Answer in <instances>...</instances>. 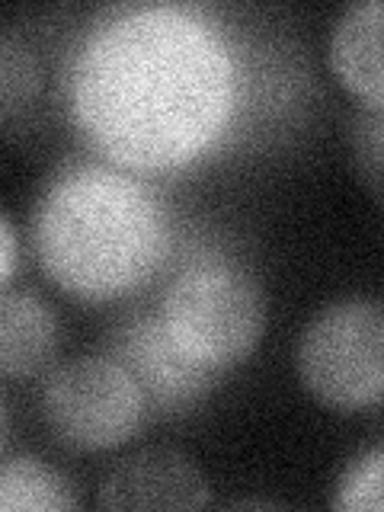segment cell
Instances as JSON below:
<instances>
[{
	"mask_svg": "<svg viewBox=\"0 0 384 512\" xmlns=\"http://www.w3.org/2000/svg\"><path fill=\"white\" fill-rule=\"evenodd\" d=\"M68 106L84 138L109 164L180 167L199 157L231 116V45L192 7L112 10L74 48Z\"/></svg>",
	"mask_w": 384,
	"mask_h": 512,
	"instance_id": "1",
	"label": "cell"
},
{
	"mask_svg": "<svg viewBox=\"0 0 384 512\" xmlns=\"http://www.w3.org/2000/svg\"><path fill=\"white\" fill-rule=\"evenodd\" d=\"M32 247L61 292L106 301L135 292L164 266L170 218L151 186L116 164H71L45 183Z\"/></svg>",
	"mask_w": 384,
	"mask_h": 512,
	"instance_id": "2",
	"label": "cell"
},
{
	"mask_svg": "<svg viewBox=\"0 0 384 512\" xmlns=\"http://www.w3.org/2000/svg\"><path fill=\"white\" fill-rule=\"evenodd\" d=\"M157 314L186 352L224 372L260 343L266 295L250 269L224 256H205L176 272Z\"/></svg>",
	"mask_w": 384,
	"mask_h": 512,
	"instance_id": "3",
	"label": "cell"
},
{
	"mask_svg": "<svg viewBox=\"0 0 384 512\" xmlns=\"http://www.w3.org/2000/svg\"><path fill=\"white\" fill-rule=\"evenodd\" d=\"M301 384L333 410H365L384 400V301L340 298L320 308L295 346Z\"/></svg>",
	"mask_w": 384,
	"mask_h": 512,
	"instance_id": "4",
	"label": "cell"
},
{
	"mask_svg": "<svg viewBox=\"0 0 384 512\" xmlns=\"http://www.w3.org/2000/svg\"><path fill=\"white\" fill-rule=\"evenodd\" d=\"M39 410L48 432L74 452H103L141 429L144 394L109 356H84L58 365L42 381Z\"/></svg>",
	"mask_w": 384,
	"mask_h": 512,
	"instance_id": "5",
	"label": "cell"
},
{
	"mask_svg": "<svg viewBox=\"0 0 384 512\" xmlns=\"http://www.w3.org/2000/svg\"><path fill=\"white\" fill-rule=\"evenodd\" d=\"M106 356L132 375L148 410H157L160 416L196 407L224 375L176 343L160 314L128 317L109 333Z\"/></svg>",
	"mask_w": 384,
	"mask_h": 512,
	"instance_id": "6",
	"label": "cell"
},
{
	"mask_svg": "<svg viewBox=\"0 0 384 512\" xmlns=\"http://www.w3.org/2000/svg\"><path fill=\"white\" fill-rule=\"evenodd\" d=\"M205 503L202 471L173 448H144L119 461L100 487L103 509H202Z\"/></svg>",
	"mask_w": 384,
	"mask_h": 512,
	"instance_id": "7",
	"label": "cell"
},
{
	"mask_svg": "<svg viewBox=\"0 0 384 512\" xmlns=\"http://www.w3.org/2000/svg\"><path fill=\"white\" fill-rule=\"evenodd\" d=\"M327 61L356 100L384 106V0H359L336 16Z\"/></svg>",
	"mask_w": 384,
	"mask_h": 512,
	"instance_id": "8",
	"label": "cell"
},
{
	"mask_svg": "<svg viewBox=\"0 0 384 512\" xmlns=\"http://www.w3.org/2000/svg\"><path fill=\"white\" fill-rule=\"evenodd\" d=\"M58 349V320L36 292L4 288L0 298V372L29 378L52 362Z\"/></svg>",
	"mask_w": 384,
	"mask_h": 512,
	"instance_id": "9",
	"label": "cell"
},
{
	"mask_svg": "<svg viewBox=\"0 0 384 512\" xmlns=\"http://www.w3.org/2000/svg\"><path fill=\"white\" fill-rule=\"evenodd\" d=\"M77 506L71 484L36 455H13L0 468L4 512H68Z\"/></svg>",
	"mask_w": 384,
	"mask_h": 512,
	"instance_id": "10",
	"label": "cell"
},
{
	"mask_svg": "<svg viewBox=\"0 0 384 512\" xmlns=\"http://www.w3.org/2000/svg\"><path fill=\"white\" fill-rule=\"evenodd\" d=\"M333 506L343 512H384V445L349 461L336 484Z\"/></svg>",
	"mask_w": 384,
	"mask_h": 512,
	"instance_id": "11",
	"label": "cell"
},
{
	"mask_svg": "<svg viewBox=\"0 0 384 512\" xmlns=\"http://www.w3.org/2000/svg\"><path fill=\"white\" fill-rule=\"evenodd\" d=\"M349 154L365 186L384 192V106L359 103L349 116Z\"/></svg>",
	"mask_w": 384,
	"mask_h": 512,
	"instance_id": "12",
	"label": "cell"
},
{
	"mask_svg": "<svg viewBox=\"0 0 384 512\" xmlns=\"http://www.w3.org/2000/svg\"><path fill=\"white\" fill-rule=\"evenodd\" d=\"M36 84H39V71L32 55L26 48L4 39V45H0V93H4V112H13V106L29 100Z\"/></svg>",
	"mask_w": 384,
	"mask_h": 512,
	"instance_id": "13",
	"label": "cell"
},
{
	"mask_svg": "<svg viewBox=\"0 0 384 512\" xmlns=\"http://www.w3.org/2000/svg\"><path fill=\"white\" fill-rule=\"evenodd\" d=\"M0 240H4L0 263H4V288H7L10 279H13V269H16V231H13L10 215H4V221H0Z\"/></svg>",
	"mask_w": 384,
	"mask_h": 512,
	"instance_id": "14",
	"label": "cell"
}]
</instances>
